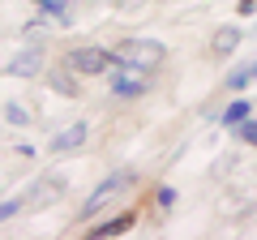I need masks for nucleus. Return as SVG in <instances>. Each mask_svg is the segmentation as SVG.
Segmentation results:
<instances>
[{
	"mask_svg": "<svg viewBox=\"0 0 257 240\" xmlns=\"http://www.w3.org/2000/svg\"><path fill=\"white\" fill-rule=\"evenodd\" d=\"M116 65H133V69H155L159 60L167 56V47L159 43V39H120L116 52Z\"/></svg>",
	"mask_w": 257,
	"mask_h": 240,
	"instance_id": "1",
	"label": "nucleus"
},
{
	"mask_svg": "<svg viewBox=\"0 0 257 240\" xmlns=\"http://www.w3.org/2000/svg\"><path fill=\"white\" fill-rule=\"evenodd\" d=\"M64 65L73 69L77 77H99V73H111L116 69V56L103 52V47H73L64 56Z\"/></svg>",
	"mask_w": 257,
	"mask_h": 240,
	"instance_id": "2",
	"label": "nucleus"
},
{
	"mask_svg": "<svg viewBox=\"0 0 257 240\" xmlns=\"http://www.w3.org/2000/svg\"><path fill=\"white\" fill-rule=\"evenodd\" d=\"M128 185H133V172H116V176H107V180H103V185L90 193V202H86V219H90V214H99L103 206H111Z\"/></svg>",
	"mask_w": 257,
	"mask_h": 240,
	"instance_id": "3",
	"label": "nucleus"
},
{
	"mask_svg": "<svg viewBox=\"0 0 257 240\" xmlns=\"http://www.w3.org/2000/svg\"><path fill=\"white\" fill-rule=\"evenodd\" d=\"M111 94H120V99H138V94H146V69L116 65V73H111Z\"/></svg>",
	"mask_w": 257,
	"mask_h": 240,
	"instance_id": "4",
	"label": "nucleus"
},
{
	"mask_svg": "<svg viewBox=\"0 0 257 240\" xmlns=\"http://www.w3.org/2000/svg\"><path fill=\"white\" fill-rule=\"evenodd\" d=\"M86 138H90V125L77 120V125H69V129H60V133L52 138V155H69V150L86 146Z\"/></svg>",
	"mask_w": 257,
	"mask_h": 240,
	"instance_id": "5",
	"label": "nucleus"
},
{
	"mask_svg": "<svg viewBox=\"0 0 257 240\" xmlns=\"http://www.w3.org/2000/svg\"><path fill=\"white\" fill-rule=\"evenodd\" d=\"M5 73L9 77H35V73H43V56L39 52H18L9 65H5Z\"/></svg>",
	"mask_w": 257,
	"mask_h": 240,
	"instance_id": "6",
	"label": "nucleus"
},
{
	"mask_svg": "<svg viewBox=\"0 0 257 240\" xmlns=\"http://www.w3.org/2000/svg\"><path fill=\"white\" fill-rule=\"evenodd\" d=\"M133 227V214H120V219H107V223H99L94 231H86L90 240H116V236H124V231Z\"/></svg>",
	"mask_w": 257,
	"mask_h": 240,
	"instance_id": "7",
	"label": "nucleus"
},
{
	"mask_svg": "<svg viewBox=\"0 0 257 240\" xmlns=\"http://www.w3.org/2000/svg\"><path fill=\"white\" fill-rule=\"evenodd\" d=\"M47 82H52V90H60L64 99H73V94H77V73H73L69 65L52 69V73H47Z\"/></svg>",
	"mask_w": 257,
	"mask_h": 240,
	"instance_id": "8",
	"label": "nucleus"
},
{
	"mask_svg": "<svg viewBox=\"0 0 257 240\" xmlns=\"http://www.w3.org/2000/svg\"><path fill=\"white\" fill-rule=\"evenodd\" d=\"M60 193H64V180H39L26 197H30V206H43V202H56Z\"/></svg>",
	"mask_w": 257,
	"mask_h": 240,
	"instance_id": "9",
	"label": "nucleus"
},
{
	"mask_svg": "<svg viewBox=\"0 0 257 240\" xmlns=\"http://www.w3.org/2000/svg\"><path fill=\"white\" fill-rule=\"evenodd\" d=\"M210 47H214V56H231L240 47V26H223L219 35L210 39Z\"/></svg>",
	"mask_w": 257,
	"mask_h": 240,
	"instance_id": "10",
	"label": "nucleus"
},
{
	"mask_svg": "<svg viewBox=\"0 0 257 240\" xmlns=\"http://www.w3.org/2000/svg\"><path fill=\"white\" fill-rule=\"evenodd\" d=\"M248 82H257V60H248V65L231 69V73H227V90H244Z\"/></svg>",
	"mask_w": 257,
	"mask_h": 240,
	"instance_id": "11",
	"label": "nucleus"
},
{
	"mask_svg": "<svg viewBox=\"0 0 257 240\" xmlns=\"http://www.w3.org/2000/svg\"><path fill=\"white\" fill-rule=\"evenodd\" d=\"M244 116H248V99H236L227 111H223V129H236V125H240Z\"/></svg>",
	"mask_w": 257,
	"mask_h": 240,
	"instance_id": "12",
	"label": "nucleus"
},
{
	"mask_svg": "<svg viewBox=\"0 0 257 240\" xmlns=\"http://www.w3.org/2000/svg\"><path fill=\"white\" fill-rule=\"evenodd\" d=\"M39 9H47L60 26H69V0H39Z\"/></svg>",
	"mask_w": 257,
	"mask_h": 240,
	"instance_id": "13",
	"label": "nucleus"
},
{
	"mask_svg": "<svg viewBox=\"0 0 257 240\" xmlns=\"http://www.w3.org/2000/svg\"><path fill=\"white\" fill-rule=\"evenodd\" d=\"M236 138H240V142H248V146H257V120H248V116H244V120L236 125Z\"/></svg>",
	"mask_w": 257,
	"mask_h": 240,
	"instance_id": "14",
	"label": "nucleus"
},
{
	"mask_svg": "<svg viewBox=\"0 0 257 240\" xmlns=\"http://www.w3.org/2000/svg\"><path fill=\"white\" fill-rule=\"evenodd\" d=\"M5 116H9V125H26L30 111H26V107H18V103H9V107H5Z\"/></svg>",
	"mask_w": 257,
	"mask_h": 240,
	"instance_id": "15",
	"label": "nucleus"
},
{
	"mask_svg": "<svg viewBox=\"0 0 257 240\" xmlns=\"http://www.w3.org/2000/svg\"><path fill=\"white\" fill-rule=\"evenodd\" d=\"M159 206L172 210V206H176V189H159Z\"/></svg>",
	"mask_w": 257,
	"mask_h": 240,
	"instance_id": "16",
	"label": "nucleus"
},
{
	"mask_svg": "<svg viewBox=\"0 0 257 240\" xmlns=\"http://www.w3.org/2000/svg\"><path fill=\"white\" fill-rule=\"evenodd\" d=\"M22 210V202H5V206H0V219H9V214H18Z\"/></svg>",
	"mask_w": 257,
	"mask_h": 240,
	"instance_id": "17",
	"label": "nucleus"
},
{
	"mask_svg": "<svg viewBox=\"0 0 257 240\" xmlns=\"http://www.w3.org/2000/svg\"><path fill=\"white\" fill-rule=\"evenodd\" d=\"M236 9H240V13H253V9H257V0H240Z\"/></svg>",
	"mask_w": 257,
	"mask_h": 240,
	"instance_id": "18",
	"label": "nucleus"
}]
</instances>
